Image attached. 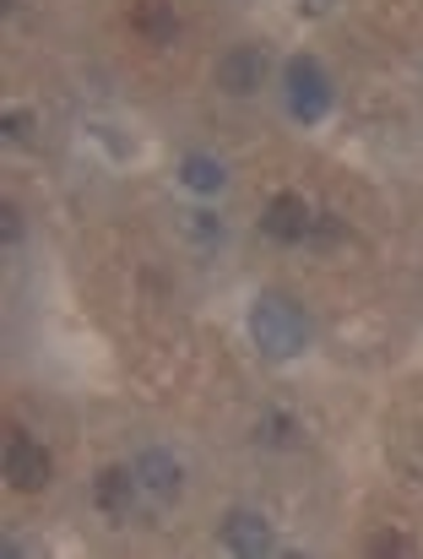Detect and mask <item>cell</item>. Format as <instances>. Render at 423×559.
<instances>
[{
	"label": "cell",
	"instance_id": "1",
	"mask_svg": "<svg viewBox=\"0 0 423 559\" xmlns=\"http://www.w3.org/2000/svg\"><path fill=\"white\" fill-rule=\"evenodd\" d=\"M282 82H288V115H293V120L321 126V120L331 115L337 93H331V76H326V66H321L315 55H293L288 71H282Z\"/></svg>",
	"mask_w": 423,
	"mask_h": 559
},
{
	"label": "cell",
	"instance_id": "2",
	"mask_svg": "<svg viewBox=\"0 0 423 559\" xmlns=\"http://www.w3.org/2000/svg\"><path fill=\"white\" fill-rule=\"evenodd\" d=\"M250 337L261 343V354L266 359H293L299 348H304V316L288 305V299H277V294H266L255 310H250Z\"/></svg>",
	"mask_w": 423,
	"mask_h": 559
},
{
	"label": "cell",
	"instance_id": "3",
	"mask_svg": "<svg viewBox=\"0 0 423 559\" xmlns=\"http://www.w3.org/2000/svg\"><path fill=\"white\" fill-rule=\"evenodd\" d=\"M5 478H11V489L38 495V489H49L55 462H49V451L38 440H27L22 429H11V440H5Z\"/></svg>",
	"mask_w": 423,
	"mask_h": 559
},
{
	"label": "cell",
	"instance_id": "4",
	"mask_svg": "<svg viewBox=\"0 0 423 559\" xmlns=\"http://www.w3.org/2000/svg\"><path fill=\"white\" fill-rule=\"evenodd\" d=\"M310 206L293 195V190H277L271 201H266V212H261V228H266V239H277V245H293V239H310Z\"/></svg>",
	"mask_w": 423,
	"mask_h": 559
},
{
	"label": "cell",
	"instance_id": "5",
	"mask_svg": "<svg viewBox=\"0 0 423 559\" xmlns=\"http://www.w3.org/2000/svg\"><path fill=\"white\" fill-rule=\"evenodd\" d=\"M222 544L233 549V555H271V522L261 516V511H228L222 516Z\"/></svg>",
	"mask_w": 423,
	"mask_h": 559
},
{
	"label": "cell",
	"instance_id": "6",
	"mask_svg": "<svg viewBox=\"0 0 423 559\" xmlns=\"http://www.w3.org/2000/svg\"><path fill=\"white\" fill-rule=\"evenodd\" d=\"M131 495H136V473H125V467H104V473H98V489H93L98 511L120 516V511L131 506Z\"/></svg>",
	"mask_w": 423,
	"mask_h": 559
},
{
	"label": "cell",
	"instance_id": "7",
	"mask_svg": "<svg viewBox=\"0 0 423 559\" xmlns=\"http://www.w3.org/2000/svg\"><path fill=\"white\" fill-rule=\"evenodd\" d=\"M180 180L196 190V195H217V190L228 186V169H222L217 158H207V153H191V158L180 164Z\"/></svg>",
	"mask_w": 423,
	"mask_h": 559
},
{
	"label": "cell",
	"instance_id": "8",
	"mask_svg": "<svg viewBox=\"0 0 423 559\" xmlns=\"http://www.w3.org/2000/svg\"><path fill=\"white\" fill-rule=\"evenodd\" d=\"M261 82V49H228L222 60V87L228 93H250Z\"/></svg>",
	"mask_w": 423,
	"mask_h": 559
},
{
	"label": "cell",
	"instance_id": "9",
	"mask_svg": "<svg viewBox=\"0 0 423 559\" xmlns=\"http://www.w3.org/2000/svg\"><path fill=\"white\" fill-rule=\"evenodd\" d=\"M136 473L147 478V489H158V495H180V462L169 456V451H147L142 462H136Z\"/></svg>",
	"mask_w": 423,
	"mask_h": 559
},
{
	"label": "cell",
	"instance_id": "10",
	"mask_svg": "<svg viewBox=\"0 0 423 559\" xmlns=\"http://www.w3.org/2000/svg\"><path fill=\"white\" fill-rule=\"evenodd\" d=\"M131 22L147 33V38H174V11H169V0H136V11H131Z\"/></svg>",
	"mask_w": 423,
	"mask_h": 559
},
{
	"label": "cell",
	"instance_id": "11",
	"mask_svg": "<svg viewBox=\"0 0 423 559\" xmlns=\"http://www.w3.org/2000/svg\"><path fill=\"white\" fill-rule=\"evenodd\" d=\"M413 544L402 538V533H380V538H370V555H408Z\"/></svg>",
	"mask_w": 423,
	"mask_h": 559
},
{
	"label": "cell",
	"instance_id": "12",
	"mask_svg": "<svg viewBox=\"0 0 423 559\" xmlns=\"http://www.w3.org/2000/svg\"><path fill=\"white\" fill-rule=\"evenodd\" d=\"M5 136H11V142H27V136H33V115L11 109V115H5Z\"/></svg>",
	"mask_w": 423,
	"mask_h": 559
}]
</instances>
